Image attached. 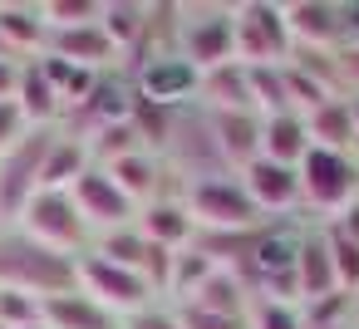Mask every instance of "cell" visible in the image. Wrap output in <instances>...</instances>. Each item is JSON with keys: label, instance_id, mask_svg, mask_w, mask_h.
I'll return each mask as SVG.
<instances>
[{"label": "cell", "instance_id": "277c9868", "mask_svg": "<svg viewBox=\"0 0 359 329\" xmlns=\"http://www.w3.org/2000/svg\"><path fill=\"white\" fill-rule=\"evenodd\" d=\"M20 236H30L35 246L55 251V255H84V246L94 241V231L84 226V216L74 211V197L69 192H35L25 216L15 221Z\"/></svg>", "mask_w": 359, "mask_h": 329}, {"label": "cell", "instance_id": "7a4b0ae2", "mask_svg": "<svg viewBox=\"0 0 359 329\" xmlns=\"http://www.w3.org/2000/svg\"><path fill=\"white\" fill-rule=\"evenodd\" d=\"M182 202H187L197 231H256V226H266L261 206L251 202V192H246L241 177H231V172L187 182V187H182Z\"/></svg>", "mask_w": 359, "mask_h": 329}, {"label": "cell", "instance_id": "e0dca14e", "mask_svg": "<svg viewBox=\"0 0 359 329\" xmlns=\"http://www.w3.org/2000/svg\"><path fill=\"white\" fill-rule=\"evenodd\" d=\"M89 167H94L89 143L74 138V133H65V128H55V143L45 153V167H40V192H69Z\"/></svg>", "mask_w": 359, "mask_h": 329}, {"label": "cell", "instance_id": "f546056e", "mask_svg": "<svg viewBox=\"0 0 359 329\" xmlns=\"http://www.w3.org/2000/svg\"><path fill=\"white\" fill-rule=\"evenodd\" d=\"M212 270H222V265H212L197 246H187V251H177L172 255V280H168V300L172 304H187L197 290H202V280L212 275Z\"/></svg>", "mask_w": 359, "mask_h": 329}, {"label": "cell", "instance_id": "cb8c5ba5", "mask_svg": "<svg viewBox=\"0 0 359 329\" xmlns=\"http://www.w3.org/2000/svg\"><path fill=\"white\" fill-rule=\"evenodd\" d=\"M15 104L25 108V118H30L35 128H55V123L65 118V104H60L55 84L45 79L40 59H25V69H20V94H15Z\"/></svg>", "mask_w": 359, "mask_h": 329}, {"label": "cell", "instance_id": "52a82bcc", "mask_svg": "<svg viewBox=\"0 0 359 329\" xmlns=\"http://www.w3.org/2000/svg\"><path fill=\"white\" fill-rule=\"evenodd\" d=\"M177 15H182L177 20V55L197 74L236 59V45H231V6H182Z\"/></svg>", "mask_w": 359, "mask_h": 329}, {"label": "cell", "instance_id": "44dd1931", "mask_svg": "<svg viewBox=\"0 0 359 329\" xmlns=\"http://www.w3.org/2000/svg\"><path fill=\"white\" fill-rule=\"evenodd\" d=\"M295 280H300V304L325 300V295L339 290V280H334V260H330V246H325L320 226L305 236V246H300V255H295Z\"/></svg>", "mask_w": 359, "mask_h": 329}, {"label": "cell", "instance_id": "8fae6325", "mask_svg": "<svg viewBox=\"0 0 359 329\" xmlns=\"http://www.w3.org/2000/svg\"><path fill=\"white\" fill-rule=\"evenodd\" d=\"M280 20L290 50H339L349 30L344 6H330V0H290V6H280Z\"/></svg>", "mask_w": 359, "mask_h": 329}, {"label": "cell", "instance_id": "2e32d148", "mask_svg": "<svg viewBox=\"0 0 359 329\" xmlns=\"http://www.w3.org/2000/svg\"><path fill=\"white\" fill-rule=\"evenodd\" d=\"M197 99L207 104V113H256V99H251V74L246 64H217L202 74V89Z\"/></svg>", "mask_w": 359, "mask_h": 329}, {"label": "cell", "instance_id": "5bb4252c", "mask_svg": "<svg viewBox=\"0 0 359 329\" xmlns=\"http://www.w3.org/2000/svg\"><path fill=\"white\" fill-rule=\"evenodd\" d=\"M138 231L153 241V246H168V251H187L197 226H192V211L182 197H158L138 211Z\"/></svg>", "mask_w": 359, "mask_h": 329}, {"label": "cell", "instance_id": "ffe728a7", "mask_svg": "<svg viewBox=\"0 0 359 329\" xmlns=\"http://www.w3.org/2000/svg\"><path fill=\"white\" fill-rule=\"evenodd\" d=\"M305 128H310V148L354 153V143H359V128H354V104H349V99H330V104H320V108L305 118Z\"/></svg>", "mask_w": 359, "mask_h": 329}, {"label": "cell", "instance_id": "d6986e66", "mask_svg": "<svg viewBox=\"0 0 359 329\" xmlns=\"http://www.w3.org/2000/svg\"><path fill=\"white\" fill-rule=\"evenodd\" d=\"M109 177H114V187L143 211L148 202H158V187H163V162L153 158V153H128V158H114L109 167H104Z\"/></svg>", "mask_w": 359, "mask_h": 329}, {"label": "cell", "instance_id": "f35d334b", "mask_svg": "<svg viewBox=\"0 0 359 329\" xmlns=\"http://www.w3.org/2000/svg\"><path fill=\"white\" fill-rule=\"evenodd\" d=\"M118 329H177V314H172V309H158V304H148L143 314L123 319Z\"/></svg>", "mask_w": 359, "mask_h": 329}, {"label": "cell", "instance_id": "60d3db41", "mask_svg": "<svg viewBox=\"0 0 359 329\" xmlns=\"http://www.w3.org/2000/svg\"><path fill=\"white\" fill-rule=\"evenodd\" d=\"M330 226H334V231H344L349 241H359V197H354V202H349V206H344V211H339Z\"/></svg>", "mask_w": 359, "mask_h": 329}, {"label": "cell", "instance_id": "83f0119b", "mask_svg": "<svg viewBox=\"0 0 359 329\" xmlns=\"http://www.w3.org/2000/svg\"><path fill=\"white\" fill-rule=\"evenodd\" d=\"M148 251H153V241L138 231V221L123 226V231H104V236H94V255H104V260H114V265H123V270H133V275H143Z\"/></svg>", "mask_w": 359, "mask_h": 329}, {"label": "cell", "instance_id": "ba28073f", "mask_svg": "<svg viewBox=\"0 0 359 329\" xmlns=\"http://www.w3.org/2000/svg\"><path fill=\"white\" fill-rule=\"evenodd\" d=\"M50 143H55V128H35L25 148L0 158V226H15L25 216L30 197L40 192V167H45Z\"/></svg>", "mask_w": 359, "mask_h": 329}, {"label": "cell", "instance_id": "9a60e30c", "mask_svg": "<svg viewBox=\"0 0 359 329\" xmlns=\"http://www.w3.org/2000/svg\"><path fill=\"white\" fill-rule=\"evenodd\" d=\"M45 55H60V59H69V64H79V69H94V74H109V69H114V59H118L114 40L104 35V25H84V30H55Z\"/></svg>", "mask_w": 359, "mask_h": 329}, {"label": "cell", "instance_id": "d590c367", "mask_svg": "<svg viewBox=\"0 0 359 329\" xmlns=\"http://www.w3.org/2000/svg\"><path fill=\"white\" fill-rule=\"evenodd\" d=\"M35 133V123L25 118V108L11 99V104H0V158H11L15 148H25Z\"/></svg>", "mask_w": 359, "mask_h": 329}, {"label": "cell", "instance_id": "7c38bea8", "mask_svg": "<svg viewBox=\"0 0 359 329\" xmlns=\"http://www.w3.org/2000/svg\"><path fill=\"white\" fill-rule=\"evenodd\" d=\"M241 177V187L251 192V202L261 206V216L266 221H276V216H290L295 206H300V172L295 167H285V162H271V158H256L246 172H236Z\"/></svg>", "mask_w": 359, "mask_h": 329}, {"label": "cell", "instance_id": "d4e9b609", "mask_svg": "<svg viewBox=\"0 0 359 329\" xmlns=\"http://www.w3.org/2000/svg\"><path fill=\"white\" fill-rule=\"evenodd\" d=\"M45 324L50 329H118V319L114 314H104L84 290H74V295H55V300H45Z\"/></svg>", "mask_w": 359, "mask_h": 329}, {"label": "cell", "instance_id": "b9f144b4", "mask_svg": "<svg viewBox=\"0 0 359 329\" xmlns=\"http://www.w3.org/2000/svg\"><path fill=\"white\" fill-rule=\"evenodd\" d=\"M325 329H349V324H325Z\"/></svg>", "mask_w": 359, "mask_h": 329}, {"label": "cell", "instance_id": "ab89813d", "mask_svg": "<svg viewBox=\"0 0 359 329\" xmlns=\"http://www.w3.org/2000/svg\"><path fill=\"white\" fill-rule=\"evenodd\" d=\"M20 59H6V55H0V104H11L15 94H20Z\"/></svg>", "mask_w": 359, "mask_h": 329}, {"label": "cell", "instance_id": "4316f807", "mask_svg": "<svg viewBox=\"0 0 359 329\" xmlns=\"http://www.w3.org/2000/svg\"><path fill=\"white\" fill-rule=\"evenodd\" d=\"M40 69H45V79L55 84V94H60L65 113H69V108H79V104L94 94V84H99V74H94V69H79V64H69V59H60V55H40Z\"/></svg>", "mask_w": 359, "mask_h": 329}, {"label": "cell", "instance_id": "8992f818", "mask_svg": "<svg viewBox=\"0 0 359 329\" xmlns=\"http://www.w3.org/2000/svg\"><path fill=\"white\" fill-rule=\"evenodd\" d=\"M231 45H236V64H246V69L285 64L290 59V35H285L280 6H266V0L231 6Z\"/></svg>", "mask_w": 359, "mask_h": 329}, {"label": "cell", "instance_id": "ac0fdd59", "mask_svg": "<svg viewBox=\"0 0 359 329\" xmlns=\"http://www.w3.org/2000/svg\"><path fill=\"white\" fill-rule=\"evenodd\" d=\"M0 45L15 59L20 55H45L50 50V25L40 20V6H11V0H0Z\"/></svg>", "mask_w": 359, "mask_h": 329}, {"label": "cell", "instance_id": "1f68e13d", "mask_svg": "<svg viewBox=\"0 0 359 329\" xmlns=\"http://www.w3.org/2000/svg\"><path fill=\"white\" fill-rule=\"evenodd\" d=\"M320 236H325V246H330V260H334V280H339V290L359 295V241H349V236L334 231L330 221H320Z\"/></svg>", "mask_w": 359, "mask_h": 329}, {"label": "cell", "instance_id": "8d00e7d4", "mask_svg": "<svg viewBox=\"0 0 359 329\" xmlns=\"http://www.w3.org/2000/svg\"><path fill=\"white\" fill-rule=\"evenodd\" d=\"M172 314H177V329H246V319H226L197 304H172Z\"/></svg>", "mask_w": 359, "mask_h": 329}, {"label": "cell", "instance_id": "74e56055", "mask_svg": "<svg viewBox=\"0 0 359 329\" xmlns=\"http://www.w3.org/2000/svg\"><path fill=\"white\" fill-rule=\"evenodd\" d=\"M334 64H339V89H344V99H349V94L359 99V40L339 45V50H334Z\"/></svg>", "mask_w": 359, "mask_h": 329}, {"label": "cell", "instance_id": "6da1fadb", "mask_svg": "<svg viewBox=\"0 0 359 329\" xmlns=\"http://www.w3.org/2000/svg\"><path fill=\"white\" fill-rule=\"evenodd\" d=\"M0 290H25L35 300L74 295L79 290V260L55 255V251L35 246L30 236H20L15 226H6L0 231Z\"/></svg>", "mask_w": 359, "mask_h": 329}, {"label": "cell", "instance_id": "836d02e7", "mask_svg": "<svg viewBox=\"0 0 359 329\" xmlns=\"http://www.w3.org/2000/svg\"><path fill=\"white\" fill-rule=\"evenodd\" d=\"M45 300H35V295H25V290H0V324L6 329H30V324H40L45 314Z\"/></svg>", "mask_w": 359, "mask_h": 329}, {"label": "cell", "instance_id": "484cf974", "mask_svg": "<svg viewBox=\"0 0 359 329\" xmlns=\"http://www.w3.org/2000/svg\"><path fill=\"white\" fill-rule=\"evenodd\" d=\"M99 25H104V35L114 40V50L123 55V50H133L138 40H148V30H153V6H133V0H109Z\"/></svg>", "mask_w": 359, "mask_h": 329}, {"label": "cell", "instance_id": "4dcf8cb0", "mask_svg": "<svg viewBox=\"0 0 359 329\" xmlns=\"http://www.w3.org/2000/svg\"><path fill=\"white\" fill-rule=\"evenodd\" d=\"M104 6L109 0H45L40 6V20L55 30H84V25H99L104 20Z\"/></svg>", "mask_w": 359, "mask_h": 329}, {"label": "cell", "instance_id": "d6a6232c", "mask_svg": "<svg viewBox=\"0 0 359 329\" xmlns=\"http://www.w3.org/2000/svg\"><path fill=\"white\" fill-rule=\"evenodd\" d=\"M359 309V295H349V290H334V295H325V300H310V304H300V314H305V329H325V324H349V314Z\"/></svg>", "mask_w": 359, "mask_h": 329}, {"label": "cell", "instance_id": "4fadbf2b", "mask_svg": "<svg viewBox=\"0 0 359 329\" xmlns=\"http://www.w3.org/2000/svg\"><path fill=\"white\" fill-rule=\"evenodd\" d=\"M207 128L226 172H246L261 158V113H207Z\"/></svg>", "mask_w": 359, "mask_h": 329}, {"label": "cell", "instance_id": "9c48e42d", "mask_svg": "<svg viewBox=\"0 0 359 329\" xmlns=\"http://www.w3.org/2000/svg\"><path fill=\"white\" fill-rule=\"evenodd\" d=\"M69 197H74V211L84 216V226H89L94 236H104V231H123V226L138 221V206L114 187V177H109L104 167H89V172L69 187Z\"/></svg>", "mask_w": 359, "mask_h": 329}, {"label": "cell", "instance_id": "7bdbcfd3", "mask_svg": "<svg viewBox=\"0 0 359 329\" xmlns=\"http://www.w3.org/2000/svg\"><path fill=\"white\" fill-rule=\"evenodd\" d=\"M30 329H50V324H45V319H40V324H30Z\"/></svg>", "mask_w": 359, "mask_h": 329}, {"label": "cell", "instance_id": "5b68a950", "mask_svg": "<svg viewBox=\"0 0 359 329\" xmlns=\"http://www.w3.org/2000/svg\"><path fill=\"white\" fill-rule=\"evenodd\" d=\"M79 290H84L104 314H114L118 324L133 319V314H143V309L153 304V285H148L143 275H133V270H123V265H114V260H104V255H94V251L79 255Z\"/></svg>", "mask_w": 359, "mask_h": 329}, {"label": "cell", "instance_id": "603a6c76", "mask_svg": "<svg viewBox=\"0 0 359 329\" xmlns=\"http://www.w3.org/2000/svg\"><path fill=\"white\" fill-rule=\"evenodd\" d=\"M251 290H246V280L236 275V270H212L207 280H202V290L187 300V304H197V309H212V314H226V319H246L251 314Z\"/></svg>", "mask_w": 359, "mask_h": 329}, {"label": "cell", "instance_id": "f6af8a7d", "mask_svg": "<svg viewBox=\"0 0 359 329\" xmlns=\"http://www.w3.org/2000/svg\"><path fill=\"white\" fill-rule=\"evenodd\" d=\"M0 329H6V324H0Z\"/></svg>", "mask_w": 359, "mask_h": 329}, {"label": "cell", "instance_id": "3957f363", "mask_svg": "<svg viewBox=\"0 0 359 329\" xmlns=\"http://www.w3.org/2000/svg\"><path fill=\"white\" fill-rule=\"evenodd\" d=\"M300 206L334 221L354 197H359V158L354 153H330V148H310L300 158Z\"/></svg>", "mask_w": 359, "mask_h": 329}, {"label": "cell", "instance_id": "30bf717a", "mask_svg": "<svg viewBox=\"0 0 359 329\" xmlns=\"http://www.w3.org/2000/svg\"><path fill=\"white\" fill-rule=\"evenodd\" d=\"M133 84H138V99L143 104H153V108H182V104L197 99L202 74L177 50H163V55H153V59L138 64V79Z\"/></svg>", "mask_w": 359, "mask_h": 329}, {"label": "cell", "instance_id": "f1b7e54d", "mask_svg": "<svg viewBox=\"0 0 359 329\" xmlns=\"http://www.w3.org/2000/svg\"><path fill=\"white\" fill-rule=\"evenodd\" d=\"M246 74H251V99H256L261 118L295 113L290 108V89H285V64H261V69H246Z\"/></svg>", "mask_w": 359, "mask_h": 329}, {"label": "cell", "instance_id": "ee69618b", "mask_svg": "<svg viewBox=\"0 0 359 329\" xmlns=\"http://www.w3.org/2000/svg\"><path fill=\"white\" fill-rule=\"evenodd\" d=\"M354 324H359V309H354Z\"/></svg>", "mask_w": 359, "mask_h": 329}, {"label": "cell", "instance_id": "e575fe53", "mask_svg": "<svg viewBox=\"0 0 359 329\" xmlns=\"http://www.w3.org/2000/svg\"><path fill=\"white\" fill-rule=\"evenodd\" d=\"M246 329H305L300 304H276V300H251Z\"/></svg>", "mask_w": 359, "mask_h": 329}, {"label": "cell", "instance_id": "7402d4cb", "mask_svg": "<svg viewBox=\"0 0 359 329\" xmlns=\"http://www.w3.org/2000/svg\"><path fill=\"white\" fill-rule=\"evenodd\" d=\"M310 153V128L300 113H276V118H261V158L271 162H285V167H300V158Z\"/></svg>", "mask_w": 359, "mask_h": 329}]
</instances>
